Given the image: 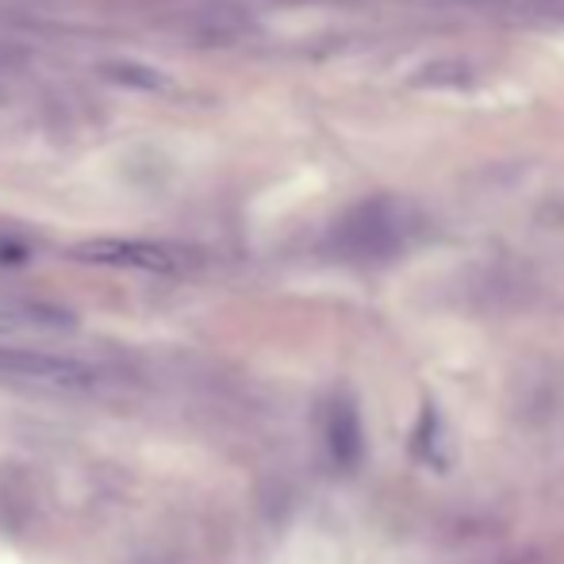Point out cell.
<instances>
[{"mask_svg":"<svg viewBox=\"0 0 564 564\" xmlns=\"http://www.w3.org/2000/svg\"><path fill=\"white\" fill-rule=\"evenodd\" d=\"M77 261L108 269H134V273H185L193 265V253H185L173 242H154V238H85L74 250Z\"/></svg>","mask_w":564,"mask_h":564,"instance_id":"cell-1","label":"cell"},{"mask_svg":"<svg viewBox=\"0 0 564 564\" xmlns=\"http://www.w3.org/2000/svg\"><path fill=\"white\" fill-rule=\"evenodd\" d=\"M0 377L28 380L43 388H89L97 384V369L74 357L35 354V349H0Z\"/></svg>","mask_w":564,"mask_h":564,"instance_id":"cell-2","label":"cell"},{"mask_svg":"<svg viewBox=\"0 0 564 564\" xmlns=\"http://www.w3.org/2000/svg\"><path fill=\"white\" fill-rule=\"evenodd\" d=\"M411 216L392 200L361 204L354 216L341 227V242L354 253H388L400 246V238H408Z\"/></svg>","mask_w":564,"mask_h":564,"instance_id":"cell-3","label":"cell"},{"mask_svg":"<svg viewBox=\"0 0 564 564\" xmlns=\"http://www.w3.org/2000/svg\"><path fill=\"white\" fill-rule=\"evenodd\" d=\"M77 327V315L54 304L35 300H12L0 304V338H28V335H66Z\"/></svg>","mask_w":564,"mask_h":564,"instance_id":"cell-4","label":"cell"},{"mask_svg":"<svg viewBox=\"0 0 564 564\" xmlns=\"http://www.w3.org/2000/svg\"><path fill=\"white\" fill-rule=\"evenodd\" d=\"M327 446L341 468L361 460V419H357L354 403L338 400L335 408L327 411Z\"/></svg>","mask_w":564,"mask_h":564,"instance_id":"cell-5","label":"cell"},{"mask_svg":"<svg viewBox=\"0 0 564 564\" xmlns=\"http://www.w3.org/2000/svg\"><path fill=\"white\" fill-rule=\"evenodd\" d=\"M415 89H473V69L465 62H431L415 74Z\"/></svg>","mask_w":564,"mask_h":564,"instance_id":"cell-6","label":"cell"}]
</instances>
